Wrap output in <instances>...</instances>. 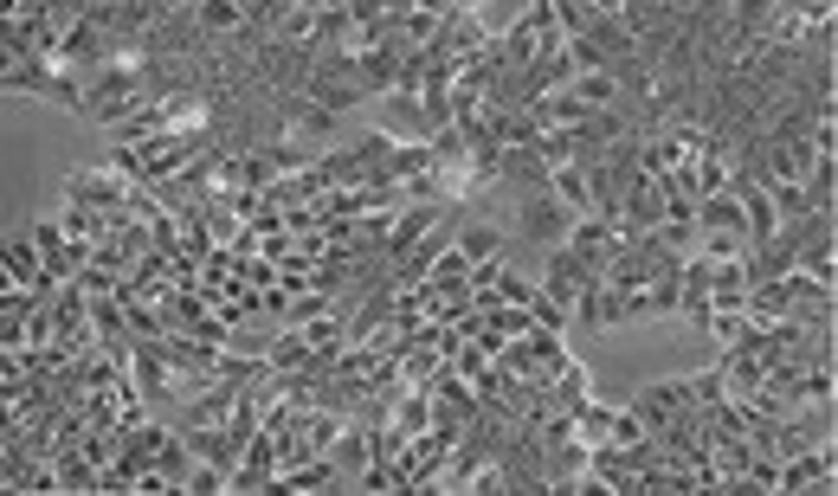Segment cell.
<instances>
[{"mask_svg":"<svg viewBox=\"0 0 838 496\" xmlns=\"http://www.w3.org/2000/svg\"><path fill=\"white\" fill-rule=\"evenodd\" d=\"M142 104H155V97L142 90V65L130 59V52H117L104 71H91V77H84V117H97L104 130H110V123H123V117L142 110Z\"/></svg>","mask_w":838,"mask_h":496,"instance_id":"6da1fadb","label":"cell"},{"mask_svg":"<svg viewBox=\"0 0 838 496\" xmlns=\"http://www.w3.org/2000/svg\"><path fill=\"white\" fill-rule=\"evenodd\" d=\"M0 90H7V97H39V104H59L71 117H84V71L59 65V59L0 65Z\"/></svg>","mask_w":838,"mask_h":496,"instance_id":"7a4b0ae2","label":"cell"},{"mask_svg":"<svg viewBox=\"0 0 838 496\" xmlns=\"http://www.w3.org/2000/svg\"><path fill=\"white\" fill-rule=\"evenodd\" d=\"M59 194H65V201H84V207H97V213H123L130 194H136V181L97 161V168H65V174H59Z\"/></svg>","mask_w":838,"mask_h":496,"instance_id":"3957f363","label":"cell"},{"mask_svg":"<svg viewBox=\"0 0 838 496\" xmlns=\"http://www.w3.org/2000/svg\"><path fill=\"white\" fill-rule=\"evenodd\" d=\"M838 484V451L833 438H819V445H806V451H793V458H780V491H833Z\"/></svg>","mask_w":838,"mask_h":496,"instance_id":"277c9868","label":"cell"},{"mask_svg":"<svg viewBox=\"0 0 838 496\" xmlns=\"http://www.w3.org/2000/svg\"><path fill=\"white\" fill-rule=\"evenodd\" d=\"M0 283H26V290H39L46 303L59 297V278L46 271V252H39L33 239H13V245L0 252Z\"/></svg>","mask_w":838,"mask_h":496,"instance_id":"5b68a950","label":"cell"},{"mask_svg":"<svg viewBox=\"0 0 838 496\" xmlns=\"http://www.w3.org/2000/svg\"><path fill=\"white\" fill-rule=\"evenodd\" d=\"M445 207H452V201H407L400 219H394V232H387V245H381V258H387V265H394V258H407L419 239L439 226V213H445Z\"/></svg>","mask_w":838,"mask_h":496,"instance_id":"8992f818","label":"cell"},{"mask_svg":"<svg viewBox=\"0 0 838 496\" xmlns=\"http://www.w3.org/2000/svg\"><path fill=\"white\" fill-rule=\"evenodd\" d=\"M567 226H574V213L555 194H536V207H523V239H536V245H561Z\"/></svg>","mask_w":838,"mask_h":496,"instance_id":"52a82bcc","label":"cell"},{"mask_svg":"<svg viewBox=\"0 0 838 496\" xmlns=\"http://www.w3.org/2000/svg\"><path fill=\"white\" fill-rule=\"evenodd\" d=\"M272 491H290V496H310V491H349V477L330 464V458H310V464H290L278 471V484Z\"/></svg>","mask_w":838,"mask_h":496,"instance_id":"ba28073f","label":"cell"},{"mask_svg":"<svg viewBox=\"0 0 838 496\" xmlns=\"http://www.w3.org/2000/svg\"><path fill=\"white\" fill-rule=\"evenodd\" d=\"M355 84H361L368 97H387V90L400 84V52H387V46L355 52Z\"/></svg>","mask_w":838,"mask_h":496,"instance_id":"9c48e42d","label":"cell"},{"mask_svg":"<svg viewBox=\"0 0 838 496\" xmlns=\"http://www.w3.org/2000/svg\"><path fill=\"white\" fill-rule=\"evenodd\" d=\"M549 194H555L574 219H580V213H594V181H587V168H580V161H555V168H549Z\"/></svg>","mask_w":838,"mask_h":496,"instance_id":"30bf717a","label":"cell"},{"mask_svg":"<svg viewBox=\"0 0 838 496\" xmlns=\"http://www.w3.org/2000/svg\"><path fill=\"white\" fill-rule=\"evenodd\" d=\"M580 104H594V110H613L620 97H626V77L613 65H594V71H574V84H567Z\"/></svg>","mask_w":838,"mask_h":496,"instance_id":"8fae6325","label":"cell"},{"mask_svg":"<svg viewBox=\"0 0 838 496\" xmlns=\"http://www.w3.org/2000/svg\"><path fill=\"white\" fill-rule=\"evenodd\" d=\"M793 271L813 283H838V239L833 232H813L800 252H793Z\"/></svg>","mask_w":838,"mask_h":496,"instance_id":"7c38bea8","label":"cell"},{"mask_svg":"<svg viewBox=\"0 0 838 496\" xmlns=\"http://www.w3.org/2000/svg\"><path fill=\"white\" fill-rule=\"evenodd\" d=\"M749 297V265L742 258H716L709 265V310H742Z\"/></svg>","mask_w":838,"mask_h":496,"instance_id":"4fadbf2b","label":"cell"},{"mask_svg":"<svg viewBox=\"0 0 838 496\" xmlns=\"http://www.w3.org/2000/svg\"><path fill=\"white\" fill-rule=\"evenodd\" d=\"M310 336H303V329H278V336H272V349H265V367H278V374H303V367H310Z\"/></svg>","mask_w":838,"mask_h":496,"instance_id":"5bb4252c","label":"cell"},{"mask_svg":"<svg viewBox=\"0 0 838 496\" xmlns=\"http://www.w3.org/2000/svg\"><path fill=\"white\" fill-rule=\"evenodd\" d=\"M330 464H336L343 477H355V471L368 464V425H361V420H349L343 432H336V445H330Z\"/></svg>","mask_w":838,"mask_h":496,"instance_id":"9a60e30c","label":"cell"},{"mask_svg":"<svg viewBox=\"0 0 838 496\" xmlns=\"http://www.w3.org/2000/svg\"><path fill=\"white\" fill-rule=\"evenodd\" d=\"M252 13H246V0H194V26L201 33H239Z\"/></svg>","mask_w":838,"mask_h":496,"instance_id":"2e32d148","label":"cell"},{"mask_svg":"<svg viewBox=\"0 0 838 496\" xmlns=\"http://www.w3.org/2000/svg\"><path fill=\"white\" fill-rule=\"evenodd\" d=\"M59 226H65L71 239H91V245H97V239L110 232V213L84 207V201H65V207H59Z\"/></svg>","mask_w":838,"mask_h":496,"instance_id":"e0dca14e","label":"cell"},{"mask_svg":"<svg viewBox=\"0 0 838 496\" xmlns=\"http://www.w3.org/2000/svg\"><path fill=\"white\" fill-rule=\"evenodd\" d=\"M503 245H510V239H503L496 226H484V219H465V226H458V252H465V258H503Z\"/></svg>","mask_w":838,"mask_h":496,"instance_id":"ac0fdd59","label":"cell"},{"mask_svg":"<svg viewBox=\"0 0 838 496\" xmlns=\"http://www.w3.org/2000/svg\"><path fill=\"white\" fill-rule=\"evenodd\" d=\"M316 39V7H297V0H284L278 13V46H310Z\"/></svg>","mask_w":838,"mask_h":496,"instance_id":"d6986e66","label":"cell"},{"mask_svg":"<svg viewBox=\"0 0 838 496\" xmlns=\"http://www.w3.org/2000/svg\"><path fill=\"white\" fill-rule=\"evenodd\" d=\"M574 432H580V438H587V445H600V438H613V407H607V400H594V394H587V400H580V407H574Z\"/></svg>","mask_w":838,"mask_h":496,"instance_id":"ffe728a7","label":"cell"},{"mask_svg":"<svg viewBox=\"0 0 838 496\" xmlns=\"http://www.w3.org/2000/svg\"><path fill=\"white\" fill-rule=\"evenodd\" d=\"M729 148H709V155H697V201L703 194H729Z\"/></svg>","mask_w":838,"mask_h":496,"instance_id":"44dd1931","label":"cell"},{"mask_svg":"<svg viewBox=\"0 0 838 496\" xmlns=\"http://www.w3.org/2000/svg\"><path fill=\"white\" fill-rule=\"evenodd\" d=\"M774 201V219H800V213H813V201H806V181H762Z\"/></svg>","mask_w":838,"mask_h":496,"instance_id":"7402d4cb","label":"cell"},{"mask_svg":"<svg viewBox=\"0 0 838 496\" xmlns=\"http://www.w3.org/2000/svg\"><path fill=\"white\" fill-rule=\"evenodd\" d=\"M529 316H536L542 329H555V336H567V329H574V310H567V303H555L542 283H536V297H529Z\"/></svg>","mask_w":838,"mask_h":496,"instance_id":"603a6c76","label":"cell"},{"mask_svg":"<svg viewBox=\"0 0 838 496\" xmlns=\"http://www.w3.org/2000/svg\"><path fill=\"white\" fill-rule=\"evenodd\" d=\"M226 484H232L226 464H194L188 471V496H226Z\"/></svg>","mask_w":838,"mask_h":496,"instance_id":"cb8c5ba5","label":"cell"},{"mask_svg":"<svg viewBox=\"0 0 838 496\" xmlns=\"http://www.w3.org/2000/svg\"><path fill=\"white\" fill-rule=\"evenodd\" d=\"M691 400H697V407H716V400H729V380H722V367H716V361H709L703 374H691Z\"/></svg>","mask_w":838,"mask_h":496,"instance_id":"d4e9b609","label":"cell"},{"mask_svg":"<svg viewBox=\"0 0 838 496\" xmlns=\"http://www.w3.org/2000/svg\"><path fill=\"white\" fill-rule=\"evenodd\" d=\"M645 438V420H638V407H613V445H638Z\"/></svg>","mask_w":838,"mask_h":496,"instance_id":"484cf974","label":"cell"},{"mask_svg":"<svg viewBox=\"0 0 838 496\" xmlns=\"http://www.w3.org/2000/svg\"><path fill=\"white\" fill-rule=\"evenodd\" d=\"M496 297H503V303H529V297H536V283H529V278H516V271L503 265V278H496Z\"/></svg>","mask_w":838,"mask_h":496,"instance_id":"4316f807","label":"cell"},{"mask_svg":"<svg viewBox=\"0 0 838 496\" xmlns=\"http://www.w3.org/2000/svg\"><path fill=\"white\" fill-rule=\"evenodd\" d=\"M503 265H510V258H471V290H496Z\"/></svg>","mask_w":838,"mask_h":496,"instance_id":"83f0119b","label":"cell"},{"mask_svg":"<svg viewBox=\"0 0 838 496\" xmlns=\"http://www.w3.org/2000/svg\"><path fill=\"white\" fill-rule=\"evenodd\" d=\"M349 20L355 26H381L387 20V0H349Z\"/></svg>","mask_w":838,"mask_h":496,"instance_id":"f1b7e54d","label":"cell"},{"mask_svg":"<svg viewBox=\"0 0 838 496\" xmlns=\"http://www.w3.org/2000/svg\"><path fill=\"white\" fill-rule=\"evenodd\" d=\"M587 7H594V13H607V20H620V13H626L632 0H587Z\"/></svg>","mask_w":838,"mask_h":496,"instance_id":"f546056e","label":"cell"},{"mask_svg":"<svg viewBox=\"0 0 838 496\" xmlns=\"http://www.w3.org/2000/svg\"><path fill=\"white\" fill-rule=\"evenodd\" d=\"M452 7H465V13H484V0H452Z\"/></svg>","mask_w":838,"mask_h":496,"instance_id":"4dcf8cb0","label":"cell"},{"mask_svg":"<svg viewBox=\"0 0 838 496\" xmlns=\"http://www.w3.org/2000/svg\"><path fill=\"white\" fill-rule=\"evenodd\" d=\"M316 7H349V0H316Z\"/></svg>","mask_w":838,"mask_h":496,"instance_id":"1f68e13d","label":"cell"}]
</instances>
